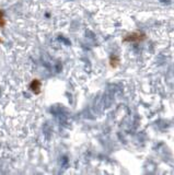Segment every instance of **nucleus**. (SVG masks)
Instances as JSON below:
<instances>
[{"mask_svg":"<svg viewBox=\"0 0 174 175\" xmlns=\"http://www.w3.org/2000/svg\"><path fill=\"white\" fill-rule=\"evenodd\" d=\"M146 40V34L141 31H134L126 34L123 37V43H131V44H139Z\"/></svg>","mask_w":174,"mask_h":175,"instance_id":"1","label":"nucleus"},{"mask_svg":"<svg viewBox=\"0 0 174 175\" xmlns=\"http://www.w3.org/2000/svg\"><path fill=\"white\" fill-rule=\"evenodd\" d=\"M41 89H42V83H41V81L37 80V79L33 80L31 83H30V90H31L32 92H34L35 94H38V93L41 92Z\"/></svg>","mask_w":174,"mask_h":175,"instance_id":"2","label":"nucleus"},{"mask_svg":"<svg viewBox=\"0 0 174 175\" xmlns=\"http://www.w3.org/2000/svg\"><path fill=\"white\" fill-rule=\"evenodd\" d=\"M110 66L113 69H115V68H117L119 66V58H118L117 55H112L110 57Z\"/></svg>","mask_w":174,"mask_h":175,"instance_id":"3","label":"nucleus"},{"mask_svg":"<svg viewBox=\"0 0 174 175\" xmlns=\"http://www.w3.org/2000/svg\"><path fill=\"white\" fill-rule=\"evenodd\" d=\"M5 24H7V22H5L4 13L2 12L1 10H0V27H1V29H3V27L5 26Z\"/></svg>","mask_w":174,"mask_h":175,"instance_id":"4","label":"nucleus"}]
</instances>
